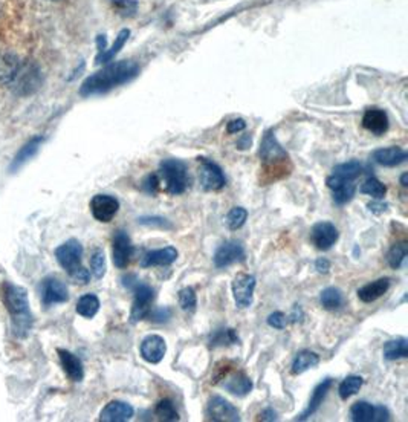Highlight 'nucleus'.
Masks as SVG:
<instances>
[{
  "instance_id": "nucleus-1",
  "label": "nucleus",
  "mask_w": 408,
  "mask_h": 422,
  "mask_svg": "<svg viewBox=\"0 0 408 422\" xmlns=\"http://www.w3.org/2000/svg\"><path fill=\"white\" fill-rule=\"evenodd\" d=\"M139 74V66L132 60H123L112 64H107L101 71L95 72L81 84L80 94L83 96L101 95L111 92L115 88L131 83Z\"/></svg>"
},
{
  "instance_id": "nucleus-2",
  "label": "nucleus",
  "mask_w": 408,
  "mask_h": 422,
  "mask_svg": "<svg viewBox=\"0 0 408 422\" xmlns=\"http://www.w3.org/2000/svg\"><path fill=\"white\" fill-rule=\"evenodd\" d=\"M4 303L6 309L13 317V328L17 337H26L28 331L31 329V311H29V300L28 294L24 288L5 283L2 289Z\"/></svg>"
},
{
  "instance_id": "nucleus-3",
  "label": "nucleus",
  "mask_w": 408,
  "mask_h": 422,
  "mask_svg": "<svg viewBox=\"0 0 408 422\" xmlns=\"http://www.w3.org/2000/svg\"><path fill=\"white\" fill-rule=\"evenodd\" d=\"M81 256L83 246L75 239L64 242L56 250L57 262L71 276V278H73L77 283L88 285L91 280V273L81 265Z\"/></svg>"
},
{
  "instance_id": "nucleus-4",
  "label": "nucleus",
  "mask_w": 408,
  "mask_h": 422,
  "mask_svg": "<svg viewBox=\"0 0 408 422\" xmlns=\"http://www.w3.org/2000/svg\"><path fill=\"white\" fill-rule=\"evenodd\" d=\"M159 176L165 184V191L173 196L185 193L190 186L187 164L180 159H164L159 164Z\"/></svg>"
},
{
  "instance_id": "nucleus-5",
  "label": "nucleus",
  "mask_w": 408,
  "mask_h": 422,
  "mask_svg": "<svg viewBox=\"0 0 408 422\" xmlns=\"http://www.w3.org/2000/svg\"><path fill=\"white\" fill-rule=\"evenodd\" d=\"M128 289H132L133 294H135L132 311H131V323L136 324L138 321L147 318L150 309H152L155 291L152 286L147 285V283H143V281H139V280H136Z\"/></svg>"
},
{
  "instance_id": "nucleus-6",
  "label": "nucleus",
  "mask_w": 408,
  "mask_h": 422,
  "mask_svg": "<svg viewBox=\"0 0 408 422\" xmlns=\"http://www.w3.org/2000/svg\"><path fill=\"white\" fill-rule=\"evenodd\" d=\"M199 181L203 190L219 191L227 186V178H225L223 170L219 164L208 158H199Z\"/></svg>"
},
{
  "instance_id": "nucleus-7",
  "label": "nucleus",
  "mask_w": 408,
  "mask_h": 422,
  "mask_svg": "<svg viewBox=\"0 0 408 422\" xmlns=\"http://www.w3.org/2000/svg\"><path fill=\"white\" fill-rule=\"evenodd\" d=\"M259 155H260L263 166H266V167L267 166H280L289 159V155L286 154V150L282 147V144L277 141L272 129L265 132Z\"/></svg>"
},
{
  "instance_id": "nucleus-8",
  "label": "nucleus",
  "mask_w": 408,
  "mask_h": 422,
  "mask_svg": "<svg viewBox=\"0 0 408 422\" xmlns=\"http://www.w3.org/2000/svg\"><path fill=\"white\" fill-rule=\"evenodd\" d=\"M257 285V280L251 274H238L233 280V296L235 305L245 309L250 308L254 301V289Z\"/></svg>"
},
{
  "instance_id": "nucleus-9",
  "label": "nucleus",
  "mask_w": 408,
  "mask_h": 422,
  "mask_svg": "<svg viewBox=\"0 0 408 422\" xmlns=\"http://www.w3.org/2000/svg\"><path fill=\"white\" fill-rule=\"evenodd\" d=\"M207 416L214 422H238L240 421L239 410L227 399L216 395L213 396L207 406Z\"/></svg>"
},
{
  "instance_id": "nucleus-10",
  "label": "nucleus",
  "mask_w": 408,
  "mask_h": 422,
  "mask_svg": "<svg viewBox=\"0 0 408 422\" xmlns=\"http://www.w3.org/2000/svg\"><path fill=\"white\" fill-rule=\"evenodd\" d=\"M133 254V245L131 237L124 230H118L112 239V261L118 269H124L131 263Z\"/></svg>"
},
{
  "instance_id": "nucleus-11",
  "label": "nucleus",
  "mask_w": 408,
  "mask_h": 422,
  "mask_svg": "<svg viewBox=\"0 0 408 422\" xmlns=\"http://www.w3.org/2000/svg\"><path fill=\"white\" fill-rule=\"evenodd\" d=\"M245 257V248L239 241H227L218 248L216 253H214L213 261L216 268H227L233 263L243 262Z\"/></svg>"
},
{
  "instance_id": "nucleus-12",
  "label": "nucleus",
  "mask_w": 408,
  "mask_h": 422,
  "mask_svg": "<svg viewBox=\"0 0 408 422\" xmlns=\"http://www.w3.org/2000/svg\"><path fill=\"white\" fill-rule=\"evenodd\" d=\"M118 210H120V202L111 194H95L91 201L92 216L98 222H111L116 216Z\"/></svg>"
},
{
  "instance_id": "nucleus-13",
  "label": "nucleus",
  "mask_w": 408,
  "mask_h": 422,
  "mask_svg": "<svg viewBox=\"0 0 408 422\" xmlns=\"http://www.w3.org/2000/svg\"><path fill=\"white\" fill-rule=\"evenodd\" d=\"M340 233L332 222H318L310 230V241L320 251H329L338 241Z\"/></svg>"
},
{
  "instance_id": "nucleus-14",
  "label": "nucleus",
  "mask_w": 408,
  "mask_h": 422,
  "mask_svg": "<svg viewBox=\"0 0 408 422\" xmlns=\"http://www.w3.org/2000/svg\"><path fill=\"white\" fill-rule=\"evenodd\" d=\"M69 300V291L66 285L58 278L49 277L41 283V301L45 306L57 305V303H66Z\"/></svg>"
},
{
  "instance_id": "nucleus-15",
  "label": "nucleus",
  "mask_w": 408,
  "mask_h": 422,
  "mask_svg": "<svg viewBox=\"0 0 408 422\" xmlns=\"http://www.w3.org/2000/svg\"><path fill=\"white\" fill-rule=\"evenodd\" d=\"M139 351H141V356L147 363L158 364L164 360L167 344L160 335H148V337L143 340Z\"/></svg>"
},
{
  "instance_id": "nucleus-16",
  "label": "nucleus",
  "mask_w": 408,
  "mask_h": 422,
  "mask_svg": "<svg viewBox=\"0 0 408 422\" xmlns=\"http://www.w3.org/2000/svg\"><path fill=\"white\" fill-rule=\"evenodd\" d=\"M326 184L327 187L334 191V201L337 205H346L353 199L357 193L355 181H345L335 175H330L326 179Z\"/></svg>"
},
{
  "instance_id": "nucleus-17",
  "label": "nucleus",
  "mask_w": 408,
  "mask_h": 422,
  "mask_svg": "<svg viewBox=\"0 0 408 422\" xmlns=\"http://www.w3.org/2000/svg\"><path fill=\"white\" fill-rule=\"evenodd\" d=\"M362 127L367 132L381 136L389 131V116L382 109L378 107H370L362 116Z\"/></svg>"
},
{
  "instance_id": "nucleus-18",
  "label": "nucleus",
  "mask_w": 408,
  "mask_h": 422,
  "mask_svg": "<svg viewBox=\"0 0 408 422\" xmlns=\"http://www.w3.org/2000/svg\"><path fill=\"white\" fill-rule=\"evenodd\" d=\"M178 258V250L175 246H165L160 250L147 251L141 258V268H152V266H170L175 263Z\"/></svg>"
},
{
  "instance_id": "nucleus-19",
  "label": "nucleus",
  "mask_w": 408,
  "mask_h": 422,
  "mask_svg": "<svg viewBox=\"0 0 408 422\" xmlns=\"http://www.w3.org/2000/svg\"><path fill=\"white\" fill-rule=\"evenodd\" d=\"M135 410L131 404L124 401H111L100 413L101 422H126L132 419Z\"/></svg>"
},
{
  "instance_id": "nucleus-20",
  "label": "nucleus",
  "mask_w": 408,
  "mask_h": 422,
  "mask_svg": "<svg viewBox=\"0 0 408 422\" xmlns=\"http://www.w3.org/2000/svg\"><path fill=\"white\" fill-rule=\"evenodd\" d=\"M332 384H334V380H332V378H326V380L321 381V383L314 388V393H312V396H310V401H309L307 408L305 410V412H303L302 415L297 416L295 421H306V419H309L310 416H314V415L318 412V408L321 407V404H323L325 398H326L327 392L330 391Z\"/></svg>"
},
{
  "instance_id": "nucleus-21",
  "label": "nucleus",
  "mask_w": 408,
  "mask_h": 422,
  "mask_svg": "<svg viewBox=\"0 0 408 422\" xmlns=\"http://www.w3.org/2000/svg\"><path fill=\"white\" fill-rule=\"evenodd\" d=\"M373 161L384 167H396L408 159V154L401 147H385L373 151Z\"/></svg>"
},
{
  "instance_id": "nucleus-22",
  "label": "nucleus",
  "mask_w": 408,
  "mask_h": 422,
  "mask_svg": "<svg viewBox=\"0 0 408 422\" xmlns=\"http://www.w3.org/2000/svg\"><path fill=\"white\" fill-rule=\"evenodd\" d=\"M222 387L231 395L246 396L253 391V381L250 380V376H246L243 372H234L225 376V380L222 381Z\"/></svg>"
},
{
  "instance_id": "nucleus-23",
  "label": "nucleus",
  "mask_w": 408,
  "mask_h": 422,
  "mask_svg": "<svg viewBox=\"0 0 408 422\" xmlns=\"http://www.w3.org/2000/svg\"><path fill=\"white\" fill-rule=\"evenodd\" d=\"M57 352H58V358H60L63 371L66 372L69 380H72L75 383H80L84 378V369H83L81 360L78 358L77 355H73L69 351L58 349Z\"/></svg>"
},
{
  "instance_id": "nucleus-24",
  "label": "nucleus",
  "mask_w": 408,
  "mask_h": 422,
  "mask_svg": "<svg viewBox=\"0 0 408 422\" xmlns=\"http://www.w3.org/2000/svg\"><path fill=\"white\" fill-rule=\"evenodd\" d=\"M390 288V278H378L372 283L364 285L358 289V297L364 303H372L381 298Z\"/></svg>"
},
{
  "instance_id": "nucleus-25",
  "label": "nucleus",
  "mask_w": 408,
  "mask_h": 422,
  "mask_svg": "<svg viewBox=\"0 0 408 422\" xmlns=\"http://www.w3.org/2000/svg\"><path fill=\"white\" fill-rule=\"evenodd\" d=\"M20 71L19 59L13 54H2L0 56V84L14 83Z\"/></svg>"
},
{
  "instance_id": "nucleus-26",
  "label": "nucleus",
  "mask_w": 408,
  "mask_h": 422,
  "mask_svg": "<svg viewBox=\"0 0 408 422\" xmlns=\"http://www.w3.org/2000/svg\"><path fill=\"white\" fill-rule=\"evenodd\" d=\"M364 164L359 161H349V162H342V164H338L334 169V173L332 175L338 176L340 179H345V181H355L357 178H359L362 173H364Z\"/></svg>"
},
{
  "instance_id": "nucleus-27",
  "label": "nucleus",
  "mask_w": 408,
  "mask_h": 422,
  "mask_svg": "<svg viewBox=\"0 0 408 422\" xmlns=\"http://www.w3.org/2000/svg\"><path fill=\"white\" fill-rule=\"evenodd\" d=\"M350 419L353 422H374L377 419V406L367 401H358L350 407Z\"/></svg>"
},
{
  "instance_id": "nucleus-28",
  "label": "nucleus",
  "mask_w": 408,
  "mask_h": 422,
  "mask_svg": "<svg viewBox=\"0 0 408 422\" xmlns=\"http://www.w3.org/2000/svg\"><path fill=\"white\" fill-rule=\"evenodd\" d=\"M384 358L389 361L407 358L408 356V341L407 338H396L390 340L384 344Z\"/></svg>"
},
{
  "instance_id": "nucleus-29",
  "label": "nucleus",
  "mask_w": 408,
  "mask_h": 422,
  "mask_svg": "<svg viewBox=\"0 0 408 422\" xmlns=\"http://www.w3.org/2000/svg\"><path fill=\"white\" fill-rule=\"evenodd\" d=\"M318 363H320V356L315 352H312V351L298 352L294 363H292V373L294 375L305 373L306 371L318 366Z\"/></svg>"
},
{
  "instance_id": "nucleus-30",
  "label": "nucleus",
  "mask_w": 408,
  "mask_h": 422,
  "mask_svg": "<svg viewBox=\"0 0 408 422\" xmlns=\"http://www.w3.org/2000/svg\"><path fill=\"white\" fill-rule=\"evenodd\" d=\"M239 337L234 329L231 328H222L214 331L210 337V348H222V346L238 344Z\"/></svg>"
},
{
  "instance_id": "nucleus-31",
  "label": "nucleus",
  "mask_w": 408,
  "mask_h": 422,
  "mask_svg": "<svg viewBox=\"0 0 408 422\" xmlns=\"http://www.w3.org/2000/svg\"><path fill=\"white\" fill-rule=\"evenodd\" d=\"M100 311V300L95 294H86L77 301V312L84 318H93Z\"/></svg>"
},
{
  "instance_id": "nucleus-32",
  "label": "nucleus",
  "mask_w": 408,
  "mask_h": 422,
  "mask_svg": "<svg viewBox=\"0 0 408 422\" xmlns=\"http://www.w3.org/2000/svg\"><path fill=\"white\" fill-rule=\"evenodd\" d=\"M321 306L327 311H335L340 309L345 303V297H342V292L338 288H326L320 296Z\"/></svg>"
},
{
  "instance_id": "nucleus-33",
  "label": "nucleus",
  "mask_w": 408,
  "mask_h": 422,
  "mask_svg": "<svg viewBox=\"0 0 408 422\" xmlns=\"http://www.w3.org/2000/svg\"><path fill=\"white\" fill-rule=\"evenodd\" d=\"M128 36H131V31L128 29H123L120 34L116 36L113 45L111 49H106L103 54H100L98 57H96V63L101 64V63H109L113 60V57L116 56L118 52H120L123 49V46L126 45V41L128 40Z\"/></svg>"
},
{
  "instance_id": "nucleus-34",
  "label": "nucleus",
  "mask_w": 408,
  "mask_h": 422,
  "mask_svg": "<svg viewBox=\"0 0 408 422\" xmlns=\"http://www.w3.org/2000/svg\"><path fill=\"white\" fill-rule=\"evenodd\" d=\"M37 71L34 68H29L25 69V72L19 71L17 77H16V83H17V88L21 89V94H29L34 91L36 88H39V81H37Z\"/></svg>"
},
{
  "instance_id": "nucleus-35",
  "label": "nucleus",
  "mask_w": 408,
  "mask_h": 422,
  "mask_svg": "<svg viewBox=\"0 0 408 422\" xmlns=\"http://www.w3.org/2000/svg\"><path fill=\"white\" fill-rule=\"evenodd\" d=\"M362 384H364V380L361 376H358V375L347 376L346 380H342V383L338 387L340 398L342 399V401H347L350 396L357 395L359 392V388L362 387Z\"/></svg>"
},
{
  "instance_id": "nucleus-36",
  "label": "nucleus",
  "mask_w": 408,
  "mask_h": 422,
  "mask_svg": "<svg viewBox=\"0 0 408 422\" xmlns=\"http://www.w3.org/2000/svg\"><path fill=\"white\" fill-rule=\"evenodd\" d=\"M43 138L39 136V138H32L29 143H26L24 147L20 149V151L17 154L14 162H13V169H19L21 164H25L26 161H29L32 156H34L37 154V150L41 144Z\"/></svg>"
},
{
  "instance_id": "nucleus-37",
  "label": "nucleus",
  "mask_w": 408,
  "mask_h": 422,
  "mask_svg": "<svg viewBox=\"0 0 408 422\" xmlns=\"http://www.w3.org/2000/svg\"><path fill=\"white\" fill-rule=\"evenodd\" d=\"M361 193L369 194V196H372L373 199H377V201H382L385 193H387V187H385L378 178L370 176L361 186Z\"/></svg>"
},
{
  "instance_id": "nucleus-38",
  "label": "nucleus",
  "mask_w": 408,
  "mask_h": 422,
  "mask_svg": "<svg viewBox=\"0 0 408 422\" xmlns=\"http://www.w3.org/2000/svg\"><path fill=\"white\" fill-rule=\"evenodd\" d=\"M155 415L160 421H165V422L179 421V415H178V410L175 407V403L171 401V399H167V398L160 399V401L156 404Z\"/></svg>"
},
{
  "instance_id": "nucleus-39",
  "label": "nucleus",
  "mask_w": 408,
  "mask_h": 422,
  "mask_svg": "<svg viewBox=\"0 0 408 422\" xmlns=\"http://www.w3.org/2000/svg\"><path fill=\"white\" fill-rule=\"evenodd\" d=\"M408 256V245L407 242L396 243L390 248V251L387 254V262L393 269H401L405 258Z\"/></svg>"
},
{
  "instance_id": "nucleus-40",
  "label": "nucleus",
  "mask_w": 408,
  "mask_h": 422,
  "mask_svg": "<svg viewBox=\"0 0 408 422\" xmlns=\"http://www.w3.org/2000/svg\"><path fill=\"white\" fill-rule=\"evenodd\" d=\"M246 219H248V211H246L243 207H234L230 210L227 218H225V223L228 225L230 230L235 231V230L242 228Z\"/></svg>"
},
{
  "instance_id": "nucleus-41",
  "label": "nucleus",
  "mask_w": 408,
  "mask_h": 422,
  "mask_svg": "<svg viewBox=\"0 0 408 422\" xmlns=\"http://www.w3.org/2000/svg\"><path fill=\"white\" fill-rule=\"evenodd\" d=\"M179 305L184 311H195L198 305L196 292L193 288H184L179 291Z\"/></svg>"
},
{
  "instance_id": "nucleus-42",
  "label": "nucleus",
  "mask_w": 408,
  "mask_h": 422,
  "mask_svg": "<svg viewBox=\"0 0 408 422\" xmlns=\"http://www.w3.org/2000/svg\"><path fill=\"white\" fill-rule=\"evenodd\" d=\"M91 271L95 278H103L106 274V256L101 250H96L91 257Z\"/></svg>"
},
{
  "instance_id": "nucleus-43",
  "label": "nucleus",
  "mask_w": 408,
  "mask_h": 422,
  "mask_svg": "<svg viewBox=\"0 0 408 422\" xmlns=\"http://www.w3.org/2000/svg\"><path fill=\"white\" fill-rule=\"evenodd\" d=\"M159 187H160V179H159L158 173H150V175H147L141 184L143 191L150 194V196H155V194H158Z\"/></svg>"
},
{
  "instance_id": "nucleus-44",
  "label": "nucleus",
  "mask_w": 408,
  "mask_h": 422,
  "mask_svg": "<svg viewBox=\"0 0 408 422\" xmlns=\"http://www.w3.org/2000/svg\"><path fill=\"white\" fill-rule=\"evenodd\" d=\"M138 222L141 223V225H147V226H159V228H165V230L173 228V225H171L167 219L159 218V216H153V218H150V216H146V218H139Z\"/></svg>"
},
{
  "instance_id": "nucleus-45",
  "label": "nucleus",
  "mask_w": 408,
  "mask_h": 422,
  "mask_svg": "<svg viewBox=\"0 0 408 422\" xmlns=\"http://www.w3.org/2000/svg\"><path fill=\"white\" fill-rule=\"evenodd\" d=\"M171 309L170 308H156V309H150L147 318H150L155 323H165L171 318Z\"/></svg>"
},
{
  "instance_id": "nucleus-46",
  "label": "nucleus",
  "mask_w": 408,
  "mask_h": 422,
  "mask_svg": "<svg viewBox=\"0 0 408 422\" xmlns=\"http://www.w3.org/2000/svg\"><path fill=\"white\" fill-rule=\"evenodd\" d=\"M267 324H270L271 328H274V329H278V331H282V329H285L286 328V324H287V318H286V316L283 312H280V311H275V312H272L270 317H267Z\"/></svg>"
},
{
  "instance_id": "nucleus-47",
  "label": "nucleus",
  "mask_w": 408,
  "mask_h": 422,
  "mask_svg": "<svg viewBox=\"0 0 408 422\" xmlns=\"http://www.w3.org/2000/svg\"><path fill=\"white\" fill-rule=\"evenodd\" d=\"M113 5L126 16L133 14L136 11V2H133V0H113Z\"/></svg>"
},
{
  "instance_id": "nucleus-48",
  "label": "nucleus",
  "mask_w": 408,
  "mask_h": 422,
  "mask_svg": "<svg viewBox=\"0 0 408 422\" xmlns=\"http://www.w3.org/2000/svg\"><path fill=\"white\" fill-rule=\"evenodd\" d=\"M245 129H246V123H245V120H242V118H238V120H233V121L228 123V126H227V132L233 135V134H239V132L245 131Z\"/></svg>"
},
{
  "instance_id": "nucleus-49",
  "label": "nucleus",
  "mask_w": 408,
  "mask_h": 422,
  "mask_svg": "<svg viewBox=\"0 0 408 422\" xmlns=\"http://www.w3.org/2000/svg\"><path fill=\"white\" fill-rule=\"evenodd\" d=\"M315 269L318 273L327 274L329 269H330V262L327 261L326 257H320V258H317V262H315Z\"/></svg>"
},
{
  "instance_id": "nucleus-50",
  "label": "nucleus",
  "mask_w": 408,
  "mask_h": 422,
  "mask_svg": "<svg viewBox=\"0 0 408 422\" xmlns=\"http://www.w3.org/2000/svg\"><path fill=\"white\" fill-rule=\"evenodd\" d=\"M390 421V412L384 406H377V419L374 422H387Z\"/></svg>"
},
{
  "instance_id": "nucleus-51",
  "label": "nucleus",
  "mask_w": 408,
  "mask_h": 422,
  "mask_svg": "<svg viewBox=\"0 0 408 422\" xmlns=\"http://www.w3.org/2000/svg\"><path fill=\"white\" fill-rule=\"evenodd\" d=\"M369 210L372 211V213H377V214H379V213H382V211H385V209H387V204H381V202H370L369 205Z\"/></svg>"
},
{
  "instance_id": "nucleus-52",
  "label": "nucleus",
  "mask_w": 408,
  "mask_h": 422,
  "mask_svg": "<svg viewBox=\"0 0 408 422\" xmlns=\"http://www.w3.org/2000/svg\"><path fill=\"white\" fill-rule=\"evenodd\" d=\"M260 419L262 421H277V413L274 412L272 408H265L263 412L260 413Z\"/></svg>"
},
{
  "instance_id": "nucleus-53",
  "label": "nucleus",
  "mask_w": 408,
  "mask_h": 422,
  "mask_svg": "<svg viewBox=\"0 0 408 422\" xmlns=\"http://www.w3.org/2000/svg\"><path fill=\"white\" fill-rule=\"evenodd\" d=\"M251 146V136L250 135H245V136H242L240 139H239V143H238V147L239 149H248Z\"/></svg>"
},
{
  "instance_id": "nucleus-54",
  "label": "nucleus",
  "mask_w": 408,
  "mask_h": 422,
  "mask_svg": "<svg viewBox=\"0 0 408 422\" xmlns=\"http://www.w3.org/2000/svg\"><path fill=\"white\" fill-rule=\"evenodd\" d=\"M302 318H303L302 308H300V306H295V308H294V312H292V316H291V320H292L294 323H297V321H302Z\"/></svg>"
},
{
  "instance_id": "nucleus-55",
  "label": "nucleus",
  "mask_w": 408,
  "mask_h": 422,
  "mask_svg": "<svg viewBox=\"0 0 408 422\" xmlns=\"http://www.w3.org/2000/svg\"><path fill=\"white\" fill-rule=\"evenodd\" d=\"M407 179H408V175H407V173H404V175L401 176V186H402V187H407V186H408V184H407Z\"/></svg>"
}]
</instances>
